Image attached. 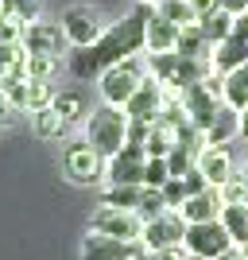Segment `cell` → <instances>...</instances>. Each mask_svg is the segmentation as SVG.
Here are the masks:
<instances>
[{"label": "cell", "instance_id": "1", "mask_svg": "<svg viewBox=\"0 0 248 260\" xmlns=\"http://www.w3.org/2000/svg\"><path fill=\"white\" fill-rule=\"evenodd\" d=\"M151 4H136V8L124 16L120 23H113V27H105V35H101L93 47H86V51H74V58H70V74L82 78V82H89V78H97L105 66L120 62V58H132V54L144 51V27H148V16H151Z\"/></svg>", "mask_w": 248, "mask_h": 260}, {"label": "cell", "instance_id": "2", "mask_svg": "<svg viewBox=\"0 0 248 260\" xmlns=\"http://www.w3.org/2000/svg\"><path fill=\"white\" fill-rule=\"evenodd\" d=\"M82 124H86V132H82V136H86L89 144H93V152L97 155H117L120 148H124V144H128V113H124V109H117V105H105V101H101V105H93L86 113V120H82Z\"/></svg>", "mask_w": 248, "mask_h": 260}, {"label": "cell", "instance_id": "3", "mask_svg": "<svg viewBox=\"0 0 248 260\" xmlns=\"http://www.w3.org/2000/svg\"><path fill=\"white\" fill-rule=\"evenodd\" d=\"M148 74L159 78L167 93H179L190 82H202L209 74V58H190V54H179V51H151L148 54Z\"/></svg>", "mask_w": 248, "mask_h": 260}, {"label": "cell", "instance_id": "4", "mask_svg": "<svg viewBox=\"0 0 248 260\" xmlns=\"http://www.w3.org/2000/svg\"><path fill=\"white\" fill-rule=\"evenodd\" d=\"M148 74V62H140V54H132V58H120V62L105 66L97 74V93L105 105H117L124 109V101L136 93V86H140V78Z\"/></svg>", "mask_w": 248, "mask_h": 260}, {"label": "cell", "instance_id": "5", "mask_svg": "<svg viewBox=\"0 0 248 260\" xmlns=\"http://www.w3.org/2000/svg\"><path fill=\"white\" fill-rule=\"evenodd\" d=\"M62 171L78 186H97V183H105V155L93 152V144L86 136H74L62 148Z\"/></svg>", "mask_w": 248, "mask_h": 260}, {"label": "cell", "instance_id": "6", "mask_svg": "<svg viewBox=\"0 0 248 260\" xmlns=\"http://www.w3.org/2000/svg\"><path fill=\"white\" fill-rule=\"evenodd\" d=\"M58 23H62V35L66 43L74 47V51H86V47H93L105 35L109 23L101 20L97 8H89V4H70V8L58 16Z\"/></svg>", "mask_w": 248, "mask_h": 260}, {"label": "cell", "instance_id": "7", "mask_svg": "<svg viewBox=\"0 0 248 260\" xmlns=\"http://www.w3.org/2000/svg\"><path fill=\"white\" fill-rule=\"evenodd\" d=\"M183 249L190 252V256H202V260H217L221 252L233 249V237L225 233V225L221 221H190L183 233Z\"/></svg>", "mask_w": 248, "mask_h": 260}, {"label": "cell", "instance_id": "8", "mask_svg": "<svg viewBox=\"0 0 248 260\" xmlns=\"http://www.w3.org/2000/svg\"><path fill=\"white\" fill-rule=\"evenodd\" d=\"M144 163L148 152L140 144H124L117 155L105 159V186H144Z\"/></svg>", "mask_w": 248, "mask_h": 260}, {"label": "cell", "instance_id": "9", "mask_svg": "<svg viewBox=\"0 0 248 260\" xmlns=\"http://www.w3.org/2000/svg\"><path fill=\"white\" fill-rule=\"evenodd\" d=\"M89 229L93 233H109V237L120 241H140L144 233V217L136 210H117V206H97L89 217Z\"/></svg>", "mask_w": 248, "mask_h": 260}, {"label": "cell", "instance_id": "10", "mask_svg": "<svg viewBox=\"0 0 248 260\" xmlns=\"http://www.w3.org/2000/svg\"><path fill=\"white\" fill-rule=\"evenodd\" d=\"M179 101H183V109H186V120H190L198 132H205V124H209L214 113L221 109V93H214L205 82H190L186 89H179Z\"/></svg>", "mask_w": 248, "mask_h": 260}, {"label": "cell", "instance_id": "11", "mask_svg": "<svg viewBox=\"0 0 248 260\" xmlns=\"http://www.w3.org/2000/svg\"><path fill=\"white\" fill-rule=\"evenodd\" d=\"M163 101H167V89H163V82L155 74H144L140 86H136V93H132L128 101H124V113H128V120H155L159 117Z\"/></svg>", "mask_w": 248, "mask_h": 260}, {"label": "cell", "instance_id": "12", "mask_svg": "<svg viewBox=\"0 0 248 260\" xmlns=\"http://www.w3.org/2000/svg\"><path fill=\"white\" fill-rule=\"evenodd\" d=\"M20 43H23L27 54H62L66 47H70V43H66V35H62V23H58V20H43V16L23 27Z\"/></svg>", "mask_w": 248, "mask_h": 260}, {"label": "cell", "instance_id": "13", "mask_svg": "<svg viewBox=\"0 0 248 260\" xmlns=\"http://www.w3.org/2000/svg\"><path fill=\"white\" fill-rule=\"evenodd\" d=\"M183 233H186V221L179 210H167V214L144 221V233H140V245L144 249H167V245H183Z\"/></svg>", "mask_w": 248, "mask_h": 260}, {"label": "cell", "instance_id": "14", "mask_svg": "<svg viewBox=\"0 0 248 260\" xmlns=\"http://www.w3.org/2000/svg\"><path fill=\"white\" fill-rule=\"evenodd\" d=\"M136 249L140 241H120L109 233H93V229L82 237V260H128Z\"/></svg>", "mask_w": 248, "mask_h": 260}, {"label": "cell", "instance_id": "15", "mask_svg": "<svg viewBox=\"0 0 248 260\" xmlns=\"http://www.w3.org/2000/svg\"><path fill=\"white\" fill-rule=\"evenodd\" d=\"M194 167L205 175V183H209V186H221L229 175L237 171V159H233V148H214V144H205L202 152H198Z\"/></svg>", "mask_w": 248, "mask_h": 260}, {"label": "cell", "instance_id": "16", "mask_svg": "<svg viewBox=\"0 0 248 260\" xmlns=\"http://www.w3.org/2000/svg\"><path fill=\"white\" fill-rule=\"evenodd\" d=\"M221 206H225V198H221V186H205L202 194H190L179 206V214H183V221L190 225V221H214V217H221Z\"/></svg>", "mask_w": 248, "mask_h": 260}, {"label": "cell", "instance_id": "17", "mask_svg": "<svg viewBox=\"0 0 248 260\" xmlns=\"http://www.w3.org/2000/svg\"><path fill=\"white\" fill-rule=\"evenodd\" d=\"M237 136H240V113H237V109H229L225 101H221V109L214 113V120L205 124L202 140H205V144H214V148H229Z\"/></svg>", "mask_w": 248, "mask_h": 260}, {"label": "cell", "instance_id": "18", "mask_svg": "<svg viewBox=\"0 0 248 260\" xmlns=\"http://www.w3.org/2000/svg\"><path fill=\"white\" fill-rule=\"evenodd\" d=\"M237 66H248V43L244 39H233V35H229L225 43L209 47V70L229 74V70H237Z\"/></svg>", "mask_w": 248, "mask_h": 260}, {"label": "cell", "instance_id": "19", "mask_svg": "<svg viewBox=\"0 0 248 260\" xmlns=\"http://www.w3.org/2000/svg\"><path fill=\"white\" fill-rule=\"evenodd\" d=\"M174 39H179V27L171 20H163L159 12L148 16V27H144V51H174Z\"/></svg>", "mask_w": 248, "mask_h": 260}, {"label": "cell", "instance_id": "20", "mask_svg": "<svg viewBox=\"0 0 248 260\" xmlns=\"http://www.w3.org/2000/svg\"><path fill=\"white\" fill-rule=\"evenodd\" d=\"M225 82H221V101H225L229 109H248V66H237V70H229V74H221Z\"/></svg>", "mask_w": 248, "mask_h": 260}, {"label": "cell", "instance_id": "21", "mask_svg": "<svg viewBox=\"0 0 248 260\" xmlns=\"http://www.w3.org/2000/svg\"><path fill=\"white\" fill-rule=\"evenodd\" d=\"M51 109L70 124V128H74L78 120H86V113H89V109H86V93H82V89H58L54 101H51Z\"/></svg>", "mask_w": 248, "mask_h": 260}, {"label": "cell", "instance_id": "22", "mask_svg": "<svg viewBox=\"0 0 248 260\" xmlns=\"http://www.w3.org/2000/svg\"><path fill=\"white\" fill-rule=\"evenodd\" d=\"M198 27H202V35L209 39V47L225 43L229 35H233V12H225L221 4H217L214 12H205L202 20H198Z\"/></svg>", "mask_w": 248, "mask_h": 260}, {"label": "cell", "instance_id": "23", "mask_svg": "<svg viewBox=\"0 0 248 260\" xmlns=\"http://www.w3.org/2000/svg\"><path fill=\"white\" fill-rule=\"evenodd\" d=\"M31 128H35L39 140H62L66 132H70V124H66L51 105H43V109H35V113H31Z\"/></svg>", "mask_w": 248, "mask_h": 260}, {"label": "cell", "instance_id": "24", "mask_svg": "<svg viewBox=\"0 0 248 260\" xmlns=\"http://www.w3.org/2000/svg\"><path fill=\"white\" fill-rule=\"evenodd\" d=\"M217 221L225 225V233L233 237L237 249L248 245V202H240V206H221V217H217Z\"/></svg>", "mask_w": 248, "mask_h": 260}, {"label": "cell", "instance_id": "25", "mask_svg": "<svg viewBox=\"0 0 248 260\" xmlns=\"http://www.w3.org/2000/svg\"><path fill=\"white\" fill-rule=\"evenodd\" d=\"M174 51H179V54H190V58H209V39L202 35L198 23H186V27H179Z\"/></svg>", "mask_w": 248, "mask_h": 260}, {"label": "cell", "instance_id": "26", "mask_svg": "<svg viewBox=\"0 0 248 260\" xmlns=\"http://www.w3.org/2000/svg\"><path fill=\"white\" fill-rule=\"evenodd\" d=\"M144 186H105L101 190V206H117V210H136L140 206Z\"/></svg>", "mask_w": 248, "mask_h": 260}, {"label": "cell", "instance_id": "27", "mask_svg": "<svg viewBox=\"0 0 248 260\" xmlns=\"http://www.w3.org/2000/svg\"><path fill=\"white\" fill-rule=\"evenodd\" d=\"M155 12H159L163 20H171L174 27H186V23H198L194 8H190V0H163V4H155Z\"/></svg>", "mask_w": 248, "mask_h": 260}, {"label": "cell", "instance_id": "28", "mask_svg": "<svg viewBox=\"0 0 248 260\" xmlns=\"http://www.w3.org/2000/svg\"><path fill=\"white\" fill-rule=\"evenodd\" d=\"M171 148H174V128L151 120V132H148V140H144V152L148 155H167Z\"/></svg>", "mask_w": 248, "mask_h": 260}, {"label": "cell", "instance_id": "29", "mask_svg": "<svg viewBox=\"0 0 248 260\" xmlns=\"http://www.w3.org/2000/svg\"><path fill=\"white\" fill-rule=\"evenodd\" d=\"M23 74L35 78V82H51V78L58 74V54H27Z\"/></svg>", "mask_w": 248, "mask_h": 260}, {"label": "cell", "instance_id": "30", "mask_svg": "<svg viewBox=\"0 0 248 260\" xmlns=\"http://www.w3.org/2000/svg\"><path fill=\"white\" fill-rule=\"evenodd\" d=\"M167 202H163V190L159 186H144V194H140V206H136V214L144 217V221H151V217H159V214H167Z\"/></svg>", "mask_w": 248, "mask_h": 260}, {"label": "cell", "instance_id": "31", "mask_svg": "<svg viewBox=\"0 0 248 260\" xmlns=\"http://www.w3.org/2000/svg\"><path fill=\"white\" fill-rule=\"evenodd\" d=\"M159 124H167V128H183V124H190L186 120V109H183V101H179V93H167V101H163V109H159Z\"/></svg>", "mask_w": 248, "mask_h": 260}, {"label": "cell", "instance_id": "32", "mask_svg": "<svg viewBox=\"0 0 248 260\" xmlns=\"http://www.w3.org/2000/svg\"><path fill=\"white\" fill-rule=\"evenodd\" d=\"M54 82H35V78H27V113H35V109H43L54 101Z\"/></svg>", "mask_w": 248, "mask_h": 260}, {"label": "cell", "instance_id": "33", "mask_svg": "<svg viewBox=\"0 0 248 260\" xmlns=\"http://www.w3.org/2000/svg\"><path fill=\"white\" fill-rule=\"evenodd\" d=\"M221 198H225V206H240V202H248V183H244V175L233 171L221 183Z\"/></svg>", "mask_w": 248, "mask_h": 260}, {"label": "cell", "instance_id": "34", "mask_svg": "<svg viewBox=\"0 0 248 260\" xmlns=\"http://www.w3.org/2000/svg\"><path fill=\"white\" fill-rule=\"evenodd\" d=\"M194 163H198V152H194V148H186V144H174L171 152H167V167H171V175H186Z\"/></svg>", "mask_w": 248, "mask_h": 260}, {"label": "cell", "instance_id": "35", "mask_svg": "<svg viewBox=\"0 0 248 260\" xmlns=\"http://www.w3.org/2000/svg\"><path fill=\"white\" fill-rule=\"evenodd\" d=\"M167 179H171L167 155H148V163H144V186H163Z\"/></svg>", "mask_w": 248, "mask_h": 260}, {"label": "cell", "instance_id": "36", "mask_svg": "<svg viewBox=\"0 0 248 260\" xmlns=\"http://www.w3.org/2000/svg\"><path fill=\"white\" fill-rule=\"evenodd\" d=\"M4 98L16 105V113H27V78L4 74Z\"/></svg>", "mask_w": 248, "mask_h": 260}, {"label": "cell", "instance_id": "37", "mask_svg": "<svg viewBox=\"0 0 248 260\" xmlns=\"http://www.w3.org/2000/svg\"><path fill=\"white\" fill-rule=\"evenodd\" d=\"M4 4H8V12L23 23H31V20L43 16V0H4Z\"/></svg>", "mask_w": 248, "mask_h": 260}, {"label": "cell", "instance_id": "38", "mask_svg": "<svg viewBox=\"0 0 248 260\" xmlns=\"http://www.w3.org/2000/svg\"><path fill=\"white\" fill-rule=\"evenodd\" d=\"M159 190H163V202H167L171 210H179V206L186 202V183H183V175H171Z\"/></svg>", "mask_w": 248, "mask_h": 260}, {"label": "cell", "instance_id": "39", "mask_svg": "<svg viewBox=\"0 0 248 260\" xmlns=\"http://www.w3.org/2000/svg\"><path fill=\"white\" fill-rule=\"evenodd\" d=\"M23 27H27L23 20H16L12 12H4V16H0V43H20V39H23Z\"/></svg>", "mask_w": 248, "mask_h": 260}, {"label": "cell", "instance_id": "40", "mask_svg": "<svg viewBox=\"0 0 248 260\" xmlns=\"http://www.w3.org/2000/svg\"><path fill=\"white\" fill-rule=\"evenodd\" d=\"M183 183H186V198H190V194H202L205 186H209V183H205V175L198 171V167H190V171L183 175Z\"/></svg>", "mask_w": 248, "mask_h": 260}, {"label": "cell", "instance_id": "41", "mask_svg": "<svg viewBox=\"0 0 248 260\" xmlns=\"http://www.w3.org/2000/svg\"><path fill=\"white\" fill-rule=\"evenodd\" d=\"M148 132H151V124H148V120H128V144H140V148H144Z\"/></svg>", "mask_w": 248, "mask_h": 260}, {"label": "cell", "instance_id": "42", "mask_svg": "<svg viewBox=\"0 0 248 260\" xmlns=\"http://www.w3.org/2000/svg\"><path fill=\"white\" fill-rule=\"evenodd\" d=\"M151 260H190V252H186L183 245H167V249H155V252H151Z\"/></svg>", "mask_w": 248, "mask_h": 260}, {"label": "cell", "instance_id": "43", "mask_svg": "<svg viewBox=\"0 0 248 260\" xmlns=\"http://www.w3.org/2000/svg\"><path fill=\"white\" fill-rule=\"evenodd\" d=\"M233 39H244V43H248V12L233 16Z\"/></svg>", "mask_w": 248, "mask_h": 260}, {"label": "cell", "instance_id": "44", "mask_svg": "<svg viewBox=\"0 0 248 260\" xmlns=\"http://www.w3.org/2000/svg\"><path fill=\"white\" fill-rule=\"evenodd\" d=\"M16 120V105L4 98V89H0V124H12Z\"/></svg>", "mask_w": 248, "mask_h": 260}, {"label": "cell", "instance_id": "45", "mask_svg": "<svg viewBox=\"0 0 248 260\" xmlns=\"http://www.w3.org/2000/svg\"><path fill=\"white\" fill-rule=\"evenodd\" d=\"M190 8H194V16L202 20L205 12H214V8H217V0H190Z\"/></svg>", "mask_w": 248, "mask_h": 260}, {"label": "cell", "instance_id": "46", "mask_svg": "<svg viewBox=\"0 0 248 260\" xmlns=\"http://www.w3.org/2000/svg\"><path fill=\"white\" fill-rule=\"evenodd\" d=\"M225 12H233V16H240V12H248V0H217Z\"/></svg>", "mask_w": 248, "mask_h": 260}, {"label": "cell", "instance_id": "47", "mask_svg": "<svg viewBox=\"0 0 248 260\" xmlns=\"http://www.w3.org/2000/svg\"><path fill=\"white\" fill-rule=\"evenodd\" d=\"M217 260H244V252H240L237 245H233V249H229V252H221V256H217Z\"/></svg>", "mask_w": 248, "mask_h": 260}, {"label": "cell", "instance_id": "48", "mask_svg": "<svg viewBox=\"0 0 248 260\" xmlns=\"http://www.w3.org/2000/svg\"><path fill=\"white\" fill-rule=\"evenodd\" d=\"M128 260H151V249H144V245H140V249L132 252V256H128Z\"/></svg>", "mask_w": 248, "mask_h": 260}, {"label": "cell", "instance_id": "49", "mask_svg": "<svg viewBox=\"0 0 248 260\" xmlns=\"http://www.w3.org/2000/svg\"><path fill=\"white\" fill-rule=\"evenodd\" d=\"M240 136L248 140V109H240Z\"/></svg>", "mask_w": 248, "mask_h": 260}, {"label": "cell", "instance_id": "50", "mask_svg": "<svg viewBox=\"0 0 248 260\" xmlns=\"http://www.w3.org/2000/svg\"><path fill=\"white\" fill-rule=\"evenodd\" d=\"M4 12H8V4H4V0H0V16H4Z\"/></svg>", "mask_w": 248, "mask_h": 260}, {"label": "cell", "instance_id": "51", "mask_svg": "<svg viewBox=\"0 0 248 260\" xmlns=\"http://www.w3.org/2000/svg\"><path fill=\"white\" fill-rule=\"evenodd\" d=\"M144 4H151V8H155V4H163V0H144Z\"/></svg>", "mask_w": 248, "mask_h": 260}, {"label": "cell", "instance_id": "52", "mask_svg": "<svg viewBox=\"0 0 248 260\" xmlns=\"http://www.w3.org/2000/svg\"><path fill=\"white\" fill-rule=\"evenodd\" d=\"M240 175H244V183H248V163H244V171H240Z\"/></svg>", "mask_w": 248, "mask_h": 260}, {"label": "cell", "instance_id": "53", "mask_svg": "<svg viewBox=\"0 0 248 260\" xmlns=\"http://www.w3.org/2000/svg\"><path fill=\"white\" fill-rule=\"evenodd\" d=\"M240 252H244V260H248V245H244V249H240Z\"/></svg>", "mask_w": 248, "mask_h": 260}, {"label": "cell", "instance_id": "54", "mask_svg": "<svg viewBox=\"0 0 248 260\" xmlns=\"http://www.w3.org/2000/svg\"><path fill=\"white\" fill-rule=\"evenodd\" d=\"M190 260H202V256H190Z\"/></svg>", "mask_w": 248, "mask_h": 260}]
</instances>
